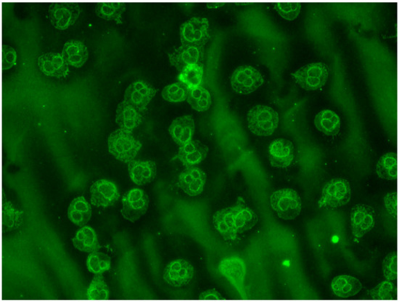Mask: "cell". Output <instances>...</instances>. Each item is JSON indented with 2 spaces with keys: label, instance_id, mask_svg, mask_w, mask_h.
I'll use <instances>...</instances> for the list:
<instances>
[{
  "label": "cell",
  "instance_id": "d6986e66",
  "mask_svg": "<svg viewBox=\"0 0 399 302\" xmlns=\"http://www.w3.org/2000/svg\"><path fill=\"white\" fill-rule=\"evenodd\" d=\"M38 66L44 74L51 77L65 78L69 72V65L62 53H47L41 55L38 58Z\"/></svg>",
  "mask_w": 399,
  "mask_h": 302
},
{
  "label": "cell",
  "instance_id": "9a60e30c",
  "mask_svg": "<svg viewBox=\"0 0 399 302\" xmlns=\"http://www.w3.org/2000/svg\"><path fill=\"white\" fill-rule=\"evenodd\" d=\"M91 204L107 208L114 205L120 199L118 187L113 181L98 180L90 187Z\"/></svg>",
  "mask_w": 399,
  "mask_h": 302
},
{
  "label": "cell",
  "instance_id": "484cf974",
  "mask_svg": "<svg viewBox=\"0 0 399 302\" xmlns=\"http://www.w3.org/2000/svg\"><path fill=\"white\" fill-rule=\"evenodd\" d=\"M73 244L76 249L86 253H94L99 251V244L96 232L91 226H84L76 233L72 239Z\"/></svg>",
  "mask_w": 399,
  "mask_h": 302
},
{
  "label": "cell",
  "instance_id": "ac0fdd59",
  "mask_svg": "<svg viewBox=\"0 0 399 302\" xmlns=\"http://www.w3.org/2000/svg\"><path fill=\"white\" fill-rule=\"evenodd\" d=\"M269 159L272 167L285 169L294 159V145L285 139L274 140L269 146Z\"/></svg>",
  "mask_w": 399,
  "mask_h": 302
},
{
  "label": "cell",
  "instance_id": "2e32d148",
  "mask_svg": "<svg viewBox=\"0 0 399 302\" xmlns=\"http://www.w3.org/2000/svg\"><path fill=\"white\" fill-rule=\"evenodd\" d=\"M194 276V268L186 260H177L168 264L164 270L163 280L175 288L190 283Z\"/></svg>",
  "mask_w": 399,
  "mask_h": 302
},
{
  "label": "cell",
  "instance_id": "7a4b0ae2",
  "mask_svg": "<svg viewBox=\"0 0 399 302\" xmlns=\"http://www.w3.org/2000/svg\"><path fill=\"white\" fill-rule=\"evenodd\" d=\"M107 145L109 153L125 163L133 161L143 146L142 143L134 138L132 132L121 128L111 133Z\"/></svg>",
  "mask_w": 399,
  "mask_h": 302
},
{
  "label": "cell",
  "instance_id": "3957f363",
  "mask_svg": "<svg viewBox=\"0 0 399 302\" xmlns=\"http://www.w3.org/2000/svg\"><path fill=\"white\" fill-rule=\"evenodd\" d=\"M250 131L259 137L272 135L279 124V115L266 105H256L247 115Z\"/></svg>",
  "mask_w": 399,
  "mask_h": 302
},
{
  "label": "cell",
  "instance_id": "d4e9b609",
  "mask_svg": "<svg viewBox=\"0 0 399 302\" xmlns=\"http://www.w3.org/2000/svg\"><path fill=\"white\" fill-rule=\"evenodd\" d=\"M62 55L68 65L81 67L87 62L89 53L83 42L71 40L65 43Z\"/></svg>",
  "mask_w": 399,
  "mask_h": 302
},
{
  "label": "cell",
  "instance_id": "d6a6232c",
  "mask_svg": "<svg viewBox=\"0 0 399 302\" xmlns=\"http://www.w3.org/2000/svg\"><path fill=\"white\" fill-rule=\"evenodd\" d=\"M204 65H195L181 70L177 80L185 83L190 89L201 86L204 78Z\"/></svg>",
  "mask_w": 399,
  "mask_h": 302
},
{
  "label": "cell",
  "instance_id": "83f0119b",
  "mask_svg": "<svg viewBox=\"0 0 399 302\" xmlns=\"http://www.w3.org/2000/svg\"><path fill=\"white\" fill-rule=\"evenodd\" d=\"M314 125L318 131L327 135H336L341 129V119L335 112L325 110L316 115Z\"/></svg>",
  "mask_w": 399,
  "mask_h": 302
},
{
  "label": "cell",
  "instance_id": "74e56055",
  "mask_svg": "<svg viewBox=\"0 0 399 302\" xmlns=\"http://www.w3.org/2000/svg\"><path fill=\"white\" fill-rule=\"evenodd\" d=\"M383 276L387 280H396L398 277V256L396 251L386 256L382 262Z\"/></svg>",
  "mask_w": 399,
  "mask_h": 302
},
{
  "label": "cell",
  "instance_id": "603a6c76",
  "mask_svg": "<svg viewBox=\"0 0 399 302\" xmlns=\"http://www.w3.org/2000/svg\"><path fill=\"white\" fill-rule=\"evenodd\" d=\"M116 121L121 129L133 132L143 121V115L128 102L124 101L118 105Z\"/></svg>",
  "mask_w": 399,
  "mask_h": 302
},
{
  "label": "cell",
  "instance_id": "30bf717a",
  "mask_svg": "<svg viewBox=\"0 0 399 302\" xmlns=\"http://www.w3.org/2000/svg\"><path fill=\"white\" fill-rule=\"evenodd\" d=\"M121 212L123 217L131 222H135L147 212L148 195L141 189H132L123 196Z\"/></svg>",
  "mask_w": 399,
  "mask_h": 302
},
{
  "label": "cell",
  "instance_id": "5b68a950",
  "mask_svg": "<svg viewBox=\"0 0 399 302\" xmlns=\"http://www.w3.org/2000/svg\"><path fill=\"white\" fill-rule=\"evenodd\" d=\"M351 199V188L346 179L337 178L328 181L321 192L319 207L337 208L348 203Z\"/></svg>",
  "mask_w": 399,
  "mask_h": 302
},
{
  "label": "cell",
  "instance_id": "1f68e13d",
  "mask_svg": "<svg viewBox=\"0 0 399 302\" xmlns=\"http://www.w3.org/2000/svg\"><path fill=\"white\" fill-rule=\"evenodd\" d=\"M126 9V3L123 2H99L96 4V12L98 17L107 20H114L122 24V14Z\"/></svg>",
  "mask_w": 399,
  "mask_h": 302
},
{
  "label": "cell",
  "instance_id": "4dcf8cb0",
  "mask_svg": "<svg viewBox=\"0 0 399 302\" xmlns=\"http://www.w3.org/2000/svg\"><path fill=\"white\" fill-rule=\"evenodd\" d=\"M397 154L389 153L382 156L378 162L376 173L382 179L394 181L398 177Z\"/></svg>",
  "mask_w": 399,
  "mask_h": 302
},
{
  "label": "cell",
  "instance_id": "8d00e7d4",
  "mask_svg": "<svg viewBox=\"0 0 399 302\" xmlns=\"http://www.w3.org/2000/svg\"><path fill=\"white\" fill-rule=\"evenodd\" d=\"M370 295L375 300H394L397 298V288L391 281H383L370 292Z\"/></svg>",
  "mask_w": 399,
  "mask_h": 302
},
{
  "label": "cell",
  "instance_id": "5bb4252c",
  "mask_svg": "<svg viewBox=\"0 0 399 302\" xmlns=\"http://www.w3.org/2000/svg\"><path fill=\"white\" fill-rule=\"evenodd\" d=\"M204 47L187 44H181L172 53H168L171 65L179 72L191 65H204Z\"/></svg>",
  "mask_w": 399,
  "mask_h": 302
},
{
  "label": "cell",
  "instance_id": "cb8c5ba5",
  "mask_svg": "<svg viewBox=\"0 0 399 302\" xmlns=\"http://www.w3.org/2000/svg\"><path fill=\"white\" fill-rule=\"evenodd\" d=\"M331 288L337 296L349 298L361 292L362 284L357 278L344 275L337 276L332 280Z\"/></svg>",
  "mask_w": 399,
  "mask_h": 302
},
{
  "label": "cell",
  "instance_id": "8992f818",
  "mask_svg": "<svg viewBox=\"0 0 399 302\" xmlns=\"http://www.w3.org/2000/svg\"><path fill=\"white\" fill-rule=\"evenodd\" d=\"M328 65L321 62L307 65L291 74V76L305 90H316L323 87L328 80Z\"/></svg>",
  "mask_w": 399,
  "mask_h": 302
},
{
  "label": "cell",
  "instance_id": "836d02e7",
  "mask_svg": "<svg viewBox=\"0 0 399 302\" xmlns=\"http://www.w3.org/2000/svg\"><path fill=\"white\" fill-rule=\"evenodd\" d=\"M87 267L90 273L103 275L112 267L110 256L100 252L91 253L87 260Z\"/></svg>",
  "mask_w": 399,
  "mask_h": 302
},
{
  "label": "cell",
  "instance_id": "277c9868",
  "mask_svg": "<svg viewBox=\"0 0 399 302\" xmlns=\"http://www.w3.org/2000/svg\"><path fill=\"white\" fill-rule=\"evenodd\" d=\"M270 205L278 216L284 220L298 217L302 205L299 194L293 189H282L274 192L270 198Z\"/></svg>",
  "mask_w": 399,
  "mask_h": 302
},
{
  "label": "cell",
  "instance_id": "e0dca14e",
  "mask_svg": "<svg viewBox=\"0 0 399 302\" xmlns=\"http://www.w3.org/2000/svg\"><path fill=\"white\" fill-rule=\"evenodd\" d=\"M206 179L207 175L204 171L193 166L179 175L177 186L191 197H195L204 192Z\"/></svg>",
  "mask_w": 399,
  "mask_h": 302
},
{
  "label": "cell",
  "instance_id": "6da1fadb",
  "mask_svg": "<svg viewBox=\"0 0 399 302\" xmlns=\"http://www.w3.org/2000/svg\"><path fill=\"white\" fill-rule=\"evenodd\" d=\"M258 217L254 211L239 197L236 203L215 213L213 224L226 241H233L238 235L249 231L258 223Z\"/></svg>",
  "mask_w": 399,
  "mask_h": 302
},
{
  "label": "cell",
  "instance_id": "9c48e42d",
  "mask_svg": "<svg viewBox=\"0 0 399 302\" xmlns=\"http://www.w3.org/2000/svg\"><path fill=\"white\" fill-rule=\"evenodd\" d=\"M220 274L231 283L243 299L247 298L245 288L247 265L238 256H229L223 259L218 267Z\"/></svg>",
  "mask_w": 399,
  "mask_h": 302
},
{
  "label": "cell",
  "instance_id": "7c38bea8",
  "mask_svg": "<svg viewBox=\"0 0 399 302\" xmlns=\"http://www.w3.org/2000/svg\"><path fill=\"white\" fill-rule=\"evenodd\" d=\"M157 92L158 90L148 82L137 80L127 88L124 101L143 113L148 110L149 103L156 96Z\"/></svg>",
  "mask_w": 399,
  "mask_h": 302
},
{
  "label": "cell",
  "instance_id": "f546056e",
  "mask_svg": "<svg viewBox=\"0 0 399 302\" xmlns=\"http://www.w3.org/2000/svg\"><path fill=\"white\" fill-rule=\"evenodd\" d=\"M187 101L193 110L205 112L211 108L212 98L209 90L201 85L189 90Z\"/></svg>",
  "mask_w": 399,
  "mask_h": 302
},
{
  "label": "cell",
  "instance_id": "7402d4cb",
  "mask_svg": "<svg viewBox=\"0 0 399 302\" xmlns=\"http://www.w3.org/2000/svg\"><path fill=\"white\" fill-rule=\"evenodd\" d=\"M168 131L174 142L179 146L193 140L195 133V121L191 115L176 118Z\"/></svg>",
  "mask_w": 399,
  "mask_h": 302
},
{
  "label": "cell",
  "instance_id": "4316f807",
  "mask_svg": "<svg viewBox=\"0 0 399 302\" xmlns=\"http://www.w3.org/2000/svg\"><path fill=\"white\" fill-rule=\"evenodd\" d=\"M68 217L71 221L81 228L89 221L91 217V207L83 196L75 199L71 203Z\"/></svg>",
  "mask_w": 399,
  "mask_h": 302
},
{
  "label": "cell",
  "instance_id": "d590c367",
  "mask_svg": "<svg viewBox=\"0 0 399 302\" xmlns=\"http://www.w3.org/2000/svg\"><path fill=\"white\" fill-rule=\"evenodd\" d=\"M89 300H107L109 298V289L104 280L103 275H96L91 280L87 293Z\"/></svg>",
  "mask_w": 399,
  "mask_h": 302
},
{
  "label": "cell",
  "instance_id": "e575fe53",
  "mask_svg": "<svg viewBox=\"0 0 399 302\" xmlns=\"http://www.w3.org/2000/svg\"><path fill=\"white\" fill-rule=\"evenodd\" d=\"M190 88L181 82H177L166 86L162 92L163 98L172 103L185 101L188 97Z\"/></svg>",
  "mask_w": 399,
  "mask_h": 302
},
{
  "label": "cell",
  "instance_id": "4fadbf2b",
  "mask_svg": "<svg viewBox=\"0 0 399 302\" xmlns=\"http://www.w3.org/2000/svg\"><path fill=\"white\" fill-rule=\"evenodd\" d=\"M80 11L78 3H52L49 6L50 19L55 28L64 30L78 20Z\"/></svg>",
  "mask_w": 399,
  "mask_h": 302
},
{
  "label": "cell",
  "instance_id": "44dd1931",
  "mask_svg": "<svg viewBox=\"0 0 399 302\" xmlns=\"http://www.w3.org/2000/svg\"><path fill=\"white\" fill-rule=\"evenodd\" d=\"M130 176L138 186L151 183L156 178L157 169L155 162L151 160H135L128 165Z\"/></svg>",
  "mask_w": 399,
  "mask_h": 302
},
{
  "label": "cell",
  "instance_id": "60d3db41",
  "mask_svg": "<svg viewBox=\"0 0 399 302\" xmlns=\"http://www.w3.org/2000/svg\"><path fill=\"white\" fill-rule=\"evenodd\" d=\"M384 204L388 213L396 219L398 212V194L396 192L388 193L384 198Z\"/></svg>",
  "mask_w": 399,
  "mask_h": 302
},
{
  "label": "cell",
  "instance_id": "f1b7e54d",
  "mask_svg": "<svg viewBox=\"0 0 399 302\" xmlns=\"http://www.w3.org/2000/svg\"><path fill=\"white\" fill-rule=\"evenodd\" d=\"M24 212L15 209L12 204L8 201L3 193L2 206V225L4 233L17 230L23 224Z\"/></svg>",
  "mask_w": 399,
  "mask_h": 302
},
{
  "label": "cell",
  "instance_id": "ffe728a7",
  "mask_svg": "<svg viewBox=\"0 0 399 302\" xmlns=\"http://www.w3.org/2000/svg\"><path fill=\"white\" fill-rule=\"evenodd\" d=\"M209 147L201 142L192 140L179 148L175 159L179 160L186 168L202 162L207 157Z\"/></svg>",
  "mask_w": 399,
  "mask_h": 302
},
{
  "label": "cell",
  "instance_id": "b9f144b4",
  "mask_svg": "<svg viewBox=\"0 0 399 302\" xmlns=\"http://www.w3.org/2000/svg\"><path fill=\"white\" fill-rule=\"evenodd\" d=\"M199 299L204 300H220L223 299V297L216 290H210L200 295Z\"/></svg>",
  "mask_w": 399,
  "mask_h": 302
},
{
  "label": "cell",
  "instance_id": "52a82bcc",
  "mask_svg": "<svg viewBox=\"0 0 399 302\" xmlns=\"http://www.w3.org/2000/svg\"><path fill=\"white\" fill-rule=\"evenodd\" d=\"M181 44L204 47L211 39L209 22L206 18L193 17L180 26Z\"/></svg>",
  "mask_w": 399,
  "mask_h": 302
},
{
  "label": "cell",
  "instance_id": "ab89813d",
  "mask_svg": "<svg viewBox=\"0 0 399 302\" xmlns=\"http://www.w3.org/2000/svg\"><path fill=\"white\" fill-rule=\"evenodd\" d=\"M17 53L14 49L3 44L2 47V69L6 70L17 65Z\"/></svg>",
  "mask_w": 399,
  "mask_h": 302
},
{
  "label": "cell",
  "instance_id": "ba28073f",
  "mask_svg": "<svg viewBox=\"0 0 399 302\" xmlns=\"http://www.w3.org/2000/svg\"><path fill=\"white\" fill-rule=\"evenodd\" d=\"M264 83L265 79L263 74L250 65L238 67L231 77V85L233 90L240 94H251Z\"/></svg>",
  "mask_w": 399,
  "mask_h": 302
},
{
  "label": "cell",
  "instance_id": "f35d334b",
  "mask_svg": "<svg viewBox=\"0 0 399 302\" xmlns=\"http://www.w3.org/2000/svg\"><path fill=\"white\" fill-rule=\"evenodd\" d=\"M274 9L283 19L293 21L298 17L301 5L299 3H278L275 4Z\"/></svg>",
  "mask_w": 399,
  "mask_h": 302
},
{
  "label": "cell",
  "instance_id": "7bdbcfd3",
  "mask_svg": "<svg viewBox=\"0 0 399 302\" xmlns=\"http://www.w3.org/2000/svg\"><path fill=\"white\" fill-rule=\"evenodd\" d=\"M209 8H218L224 6L223 3H209L206 4Z\"/></svg>",
  "mask_w": 399,
  "mask_h": 302
},
{
  "label": "cell",
  "instance_id": "8fae6325",
  "mask_svg": "<svg viewBox=\"0 0 399 302\" xmlns=\"http://www.w3.org/2000/svg\"><path fill=\"white\" fill-rule=\"evenodd\" d=\"M375 209L368 205L358 204L351 211V226L353 235L357 238L364 237L370 233L375 225Z\"/></svg>",
  "mask_w": 399,
  "mask_h": 302
}]
</instances>
